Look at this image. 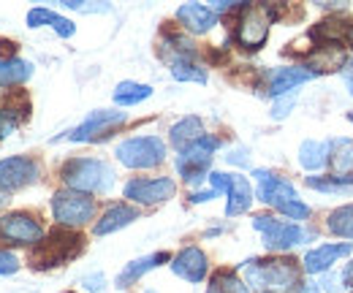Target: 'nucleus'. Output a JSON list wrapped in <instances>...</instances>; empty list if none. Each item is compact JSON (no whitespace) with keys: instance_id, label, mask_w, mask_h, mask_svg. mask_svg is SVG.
Segmentation results:
<instances>
[{"instance_id":"obj_1","label":"nucleus","mask_w":353,"mask_h":293,"mask_svg":"<svg viewBox=\"0 0 353 293\" xmlns=\"http://www.w3.org/2000/svg\"><path fill=\"white\" fill-rule=\"evenodd\" d=\"M248 288L259 293H294L299 280V263L291 258H250L242 263Z\"/></svg>"},{"instance_id":"obj_2","label":"nucleus","mask_w":353,"mask_h":293,"mask_svg":"<svg viewBox=\"0 0 353 293\" xmlns=\"http://www.w3.org/2000/svg\"><path fill=\"white\" fill-rule=\"evenodd\" d=\"M253 176H256V182H259V199H261L264 204L274 207L280 214H285V217H291V220H307L310 207L305 201H299L296 188H294L288 179H283V176H277V174H272V171H266V168H256Z\"/></svg>"},{"instance_id":"obj_3","label":"nucleus","mask_w":353,"mask_h":293,"mask_svg":"<svg viewBox=\"0 0 353 293\" xmlns=\"http://www.w3.org/2000/svg\"><path fill=\"white\" fill-rule=\"evenodd\" d=\"M63 182L79 193H109L114 188V168L98 158H74L63 166Z\"/></svg>"},{"instance_id":"obj_4","label":"nucleus","mask_w":353,"mask_h":293,"mask_svg":"<svg viewBox=\"0 0 353 293\" xmlns=\"http://www.w3.org/2000/svg\"><path fill=\"white\" fill-rule=\"evenodd\" d=\"M221 147V141L215 136H201L193 144H188L185 150H179L176 155V171L188 185H199L204 176H210L212 166V152Z\"/></svg>"},{"instance_id":"obj_5","label":"nucleus","mask_w":353,"mask_h":293,"mask_svg":"<svg viewBox=\"0 0 353 293\" xmlns=\"http://www.w3.org/2000/svg\"><path fill=\"white\" fill-rule=\"evenodd\" d=\"M253 228L261 231L264 247L272 252H285L312 239V234L305 231L299 223H280L277 217H269V214H259L253 220Z\"/></svg>"},{"instance_id":"obj_6","label":"nucleus","mask_w":353,"mask_h":293,"mask_svg":"<svg viewBox=\"0 0 353 293\" xmlns=\"http://www.w3.org/2000/svg\"><path fill=\"white\" fill-rule=\"evenodd\" d=\"M117 161L128 168H155L166 161V144L161 136H136L117 147Z\"/></svg>"},{"instance_id":"obj_7","label":"nucleus","mask_w":353,"mask_h":293,"mask_svg":"<svg viewBox=\"0 0 353 293\" xmlns=\"http://www.w3.org/2000/svg\"><path fill=\"white\" fill-rule=\"evenodd\" d=\"M52 214L60 225L65 228H79L90 223L95 217V201L90 199L88 193H79V190H60L54 193L52 199Z\"/></svg>"},{"instance_id":"obj_8","label":"nucleus","mask_w":353,"mask_h":293,"mask_svg":"<svg viewBox=\"0 0 353 293\" xmlns=\"http://www.w3.org/2000/svg\"><path fill=\"white\" fill-rule=\"evenodd\" d=\"M272 8L269 6H242L239 25H236V41L245 49H261L269 36L272 25Z\"/></svg>"},{"instance_id":"obj_9","label":"nucleus","mask_w":353,"mask_h":293,"mask_svg":"<svg viewBox=\"0 0 353 293\" xmlns=\"http://www.w3.org/2000/svg\"><path fill=\"white\" fill-rule=\"evenodd\" d=\"M44 236L41 223L28 212H8L0 217V239L11 245H39Z\"/></svg>"},{"instance_id":"obj_10","label":"nucleus","mask_w":353,"mask_h":293,"mask_svg":"<svg viewBox=\"0 0 353 293\" xmlns=\"http://www.w3.org/2000/svg\"><path fill=\"white\" fill-rule=\"evenodd\" d=\"M125 112H114V109H98V112H90V117L77 125L71 133H65L68 141H101L106 139L114 128H120L125 123Z\"/></svg>"},{"instance_id":"obj_11","label":"nucleus","mask_w":353,"mask_h":293,"mask_svg":"<svg viewBox=\"0 0 353 293\" xmlns=\"http://www.w3.org/2000/svg\"><path fill=\"white\" fill-rule=\"evenodd\" d=\"M176 193L174 179L169 176H158V179H131L125 185V199H131L136 204L152 207V204H163Z\"/></svg>"},{"instance_id":"obj_12","label":"nucleus","mask_w":353,"mask_h":293,"mask_svg":"<svg viewBox=\"0 0 353 293\" xmlns=\"http://www.w3.org/2000/svg\"><path fill=\"white\" fill-rule=\"evenodd\" d=\"M39 163L30 161V158H22V155H14V158H6L0 161V190H19L30 182L39 179Z\"/></svg>"},{"instance_id":"obj_13","label":"nucleus","mask_w":353,"mask_h":293,"mask_svg":"<svg viewBox=\"0 0 353 293\" xmlns=\"http://www.w3.org/2000/svg\"><path fill=\"white\" fill-rule=\"evenodd\" d=\"M79 236L74 234H52L46 242H39V250H36V266H60L65 258H71L74 250L79 247Z\"/></svg>"},{"instance_id":"obj_14","label":"nucleus","mask_w":353,"mask_h":293,"mask_svg":"<svg viewBox=\"0 0 353 293\" xmlns=\"http://www.w3.org/2000/svg\"><path fill=\"white\" fill-rule=\"evenodd\" d=\"M172 272H174L176 277L188 280V283H201L207 277V272H210V261H207L204 250L185 247V250H179L172 258Z\"/></svg>"},{"instance_id":"obj_15","label":"nucleus","mask_w":353,"mask_h":293,"mask_svg":"<svg viewBox=\"0 0 353 293\" xmlns=\"http://www.w3.org/2000/svg\"><path fill=\"white\" fill-rule=\"evenodd\" d=\"M353 252V245L351 242H340V245H321V247H315V250H310L305 255V272L307 274H321V272H329L332 269V263H337L340 258H345V255H351Z\"/></svg>"},{"instance_id":"obj_16","label":"nucleus","mask_w":353,"mask_h":293,"mask_svg":"<svg viewBox=\"0 0 353 293\" xmlns=\"http://www.w3.org/2000/svg\"><path fill=\"white\" fill-rule=\"evenodd\" d=\"M225 196H228V204H225V214L228 217H236V214L250 210V204H253V188H250L248 176H242V174H225Z\"/></svg>"},{"instance_id":"obj_17","label":"nucleus","mask_w":353,"mask_h":293,"mask_svg":"<svg viewBox=\"0 0 353 293\" xmlns=\"http://www.w3.org/2000/svg\"><path fill=\"white\" fill-rule=\"evenodd\" d=\"M176 19L190 33H207V30H212L218 25V14L210 6H201V3H185V6H179L176 8Z\"/></svg>"},{"instance_id":"obj_18","label":"nucleus","mask_w":353,"mask_h":293,"mask_svg":"<svg viewBox=\"0 0 353 293\" xmlns=\"http://www.w3.org/2000/svg\"><path fill=\"white\" fill-rule=\"evenodd\" d=\"M345 65V49L337 46V43H323L318 52H312L307 57V68L310 74H332V71H340Z\"/></svg>"},{"instance_id":"obj_19","label":"nucleus","mask_w":353,"mask_h":293,"mask_svg":"<svg viewBox=\"0 0 353 293\" xmlns=\"http://www.w3.org/2000/svg\"><path fill=\"white\" fill-rule=\"evenodd\" d=\"M166 261H169V252H152V255H144V258H136L131 263H125V269L117 274V288H131L136 280H141L147 272L158 269Z\"/></svg>"},{"instance_id":"obj_20","label":"nucleus","mask_w":353,"mask_h":293,"mask_svg":"<svg viewBox=\"0 0 353 293\" xmlns=\"http://www.w3.org/2000/svg\"><path fill=\"white\" fill-rule=\"evenodd\" d=\"M28 25H30V28H44V25H49L60 39H71V36L77 33V28H74L71 19H65V17L54 14V11H49L44 6H36V8L28 11Z\"/></svg>"},{"instance_id":"obj_21","label":"nucleus","mask_w":353,"mask_h":293,"mask_svg":"<svg viewBox=\"0 0 353 293\" xmlns=\"http://www.w3.org/2000/svg\"><path fill=\"white\" fill-rule=\"evenodd\" d=\"M310 79H312V74H310L307 68H299V65H291V68H277V71L272 74V82H269V95L283 98L285 92L296 90L299 84L310 82Z\"/></svg>"},{"instance_id":"obj_22","label":"nucleus","mask_w":353,"mask_h":293,"mask_svg":"<svg viewBox=\"0 0 353 293\" xmlns=\"http://www.w3.org/2000/svg\"><path fill=\"white\" fill-rule=\"evenodd\" d=\"M133 220H139V210H133L128 204H114L103 212V217L95 223V234L98 236H106V234H114L125 225H131Z\"/></svg>"},{"instance_id":"obj_23","label":"nucleus","mask_w":353,"mask_h":293,"mask_svg":"<svg viewBox=\"0 0 353 293\" xmlns=\"http://www.w3.org/2000/svg\"><path fill=\"white\" fill-rule=\"evenodd\" d=\"M169 68H172V77L176 82H207V71L193 60V54H182V52H174L169 57Z\"/></svg>"},{"instance_id":"obj_24","label":"nucleus","mask_w":353,"mask_h":293,"mask_svg":"<svg viewBox=\"0 0 353 293\" xmlns=\"http://www.w3.org/2000/svg\"><path fill=\"white\" fill-rule=\"evenodd\" d=\"M201 136H204V123L199 117H182L169 130V139H172V144H174L176 150H185L188 144H193Z\"/></svg>"},{"instance_id":"obj_25","label":"nucleus","mask_w":353,"mask_h":293,"mask_svg":"<svg viewBox=\"0 0 353 293\" xmlns=\"http://www.w3.org/2000/svg\"><path fill=\"white\" fill-rule=\"evenodd\" d=\"M33 77V63L19 60V57H8L0 60V87H14V84H25Z\"/></svg>"},{"instance_id":"obj_26","label":"nucleus","mask_w":353,"mask_h":293,"mask_svg":"<svg viewBox=\"0 0 353 293\" xmlns=\"http://www.w3.org/2000/svg\"><path fill=\"white\" fill-rule=\"evenodd\" d=\"M329 152H332L329 141H312V139H307L299 147V163L307 171H318V168H323L329 163Z\"/></svg>"},{"instance_id":"obj_27","label":"nucleus","mask_w":353,"mask_h":293,"mask_svg":"<svg viewBox=\"0 0 353 293\" xmlns=\"http://www.w3.org/2000/svg\"><path fill=\"white\" fill-rule=\"evenodd\" d=\"M150 95H152V87H150V84L120 82L114 87V103H117V106H136V103L147 101Z\"/></svg>"},{"instance_id":"obj_28","label":"nucleus","mask_w":353,"mask_h":293,"mask_svg":"<svg viewBox=\"0 0 353 293\" xmlns=\"http://www.w3.org/2000/svg\"><path fill=\"white\" fill-rule=\"evenodd\" d=\"M329 231L340 239H353V204H345L329 214Z\"/></svg>"},{"instance_id":"obj_29","label":"nucleus","mask_w":353,"mask_h":293,"mask_svg":"<svg viewBox=\"0 0 353 293\" xmlns=\"http://www.w3.org/2000/svg\"><path fill=\"white\" fill-rule=\"evenodd\" d=\"M207 293H253V291H250V288H248V283H242L234 272L221 269V272L212 277V283H210Z\"/></svg>"},{"instance_id":"obj_30","label":"nucleus","mask_w":353,"mask_h":293,"mask_svg":"<svg viewBox=\"0 0 353 293\" xmlns=\"http://www.w3.org/2000/svg\"><path fill=\"white\" fill-rule=\"evenodd\" d=\"M25 117H28V103L17 106V103L8 101V103L0 109V136H11Z\"/></svg>"},{"instance_id":"obj_31","label":"nucleus","mask_w":353,"mask_h":293,"mask_svg":"<svg viewBox=\"0 0 353 293\" xmlns=\"http://www.w3.org/2000/svg\"><path fill=\"white\" fill-rule=\"evenodd\" d=\"M307 188L323 193H353V185L337 176H307Z\"/></svg>"},{"instance_id":"obj_32","label":"nucleus","mask_w":353,"mask_h":293,"mask_svg":"<svg viewBox=\"0 0 353 293\" xmlns=\"http://www.w3.org/2000/svg\"><path fill=\"white\" fill-rule=\"evenodd\" d=\"M63 6H65V8H71V11H79V14H106V11H112V6H109V3H82V0H63Z\"/></svg>"},{"instance_id":"obj_33","label":"nucleus","mask_w":353,"mask_h":293,"mask_svg":"<svg viewBox=\"0 0 353 293\" xmlns=\"http://www.w3.org/2000/svg\"><path fill=\"white\" fill-rule=\"evenodd\" d=\"M294 103H296V95H285V98H277V103H274V109H272V117H274V120H283V117H288V112L294 109Z\"/></svg>"},{"instance_id":"obj_34","label":"nucleus","mask_w":353,"mask_h":293,"mask_svg":"<svg viewBox=\"0 0 353 293\" xmlns=\"http://www.w3.org/2000/svg\"><path fill=\"white\" fill-rule=\"evenodd\" d=\"M82 288L90 293H101L106 288V277L98 272V274H88V277H82Z\"/></svg>"},{"instance_id":"obj_35","label":"nucleus","mask_w":353,"mask_h":293,"mask_svg":"<svg viewBox=\"0 0 353 293\" xmlns=\"http://www.w3.org/2000/svg\"><path fill=\"white\" fill-rule=\"evenodd\" d=\"M17 269H19L17 255L8 250H0V274H14Z\"/></svg>"},{"instance_id":"obj_36","label":"nucleus","mask_w":353,"mask_h":293,"mask_svg":"<svg viewBox=\"0 0 353 293\" xmlns=\"http://www.w3.org/2000/svg\"><path fill=\"white\" fill-rule=\"evenodd\" d=\"M225 161H228L231 166H234V163H236V166H248V152H245V150H231V155H225Z\"/></svg>"},{"instance_id":"obj_37","label":"nucleus","mask_w":353,"mask_h":293,"mask_svg":"<svg viewBox=\"0 0 353 293\" xmlns=\"http://www.w3.org/2000/svg\"><path fill=\"white\" fill-rule=\"evenodd\" d=\"M215 196H218V193H215V190L210 188V190H201V193H193V199H190V201H193V204H204V201H210V199H215Z\"/></svg>"},{"instance_id":"obj_38","label":"nucleus","mask_w":353,"mask_h":293,"mask_svg":"<svg viewBox=\"0 0 353 293\" xmlns=\"http://www.w3.org/2000/svg\"><path fill=\"white\" fill-rule=\"evenodd\" d=\"M296 293H321V283H302Z\"/></svg>"},{"instance_id":"obj_39","label":"nucleus","mask_w":353,"mask_h":293,"mask_svg":"<svg viewBox=\"0 0 353 293\" xmlns=\"http://www.w3.org/2000/svg\"><path fill=\"white\" fill-rule=\"evenodd\" d=\"M343 77H345V84H348V90H351V95H353V60H351V63H345Z\"/></svg>"},{"instance_id":"obj_40","label":"nucleus","mask_w":353,"mask_h":293,"mask_svg":"<svg viewBox=\"0 0 353 293\" xmlns=\"http://www.w3.org/2000/svg\"><path fill=\"white\" fill-rule=\"evenodd\" d=\"M345 41L353 46V25H351V28H345Z\"/></svg>"},{"instance_id":"obj_41","label":"nucleus","mask_w":353,"mask_h":293,"mask_svg":"<svg viewBox=\"0 0 353 293\" xmlns=\"http://www.w3.org/2000/svg\"><path fill=\"white\" fill-rule=\"evenodd\" d=\"M6 207V190H0V210Z\"/></svg>"},{"instance_id":"obj_42","label":"nucleus","mask_w":353,"mask_h":293,"mask_svg":"<svg viewBox=\"0 0 353 293\" xmlns=\"http://www.w3.org/2000/svg\"><path fill=\"white\" fill-rule=\"evenodd\" d=\"M147 293H155V291H147Z\"/></svg>"},{"instance_id":"obj_43","label":"nucleus","mask_w":353,"mask_h":293,"mask_svg":"<svg viewBox=\"0 0 353 293\" xmlns=\"http://www.w3.org/2000/svg\"><path fill=\"white\" fill-rule=\"evenodd\" d=\"M351 120H353V112H351Z\"/></svg>"}]
</instances>
